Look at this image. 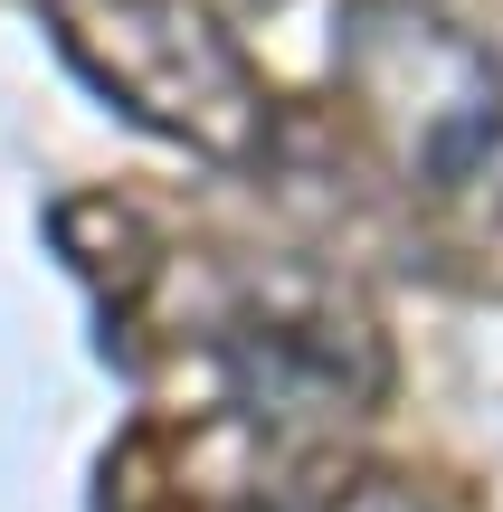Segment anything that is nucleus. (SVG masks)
<instances>
[{
  "mask_svg": "<svg viewBox=\"0 0 503 512\" xmlns=\"http://www.w3.org/2000/svg\"><path fill=\"white\" fill-rule=\"evenodd\" d=\"M333 86L361 143L447 228H503V57L428 0H342Z\"/></svg>",
  "mask_w": 503,
  "mask_h": 512,
  "instance_id": "f257e3e1",
  "label": "nucleus"
},
{
  "mask_svg": "<svg viewBox=\"0 0 503 512\" xmlns=\"http://www.w3.org/2000/svg\"><path fill=\"white\" fill-rule=\"evenodd\" d=\"M38 19H48L57 57L143 133L228 171L266 162L276 95L209 0H38Z\"/></svg>",
  "mask_w": 503,
  "mask_h": 512,
  "instance_id": "f03ea898",
  "label": "nucleus"
},
{
  "mask_svg": "<svg viewBox=\"0 0 503 512\" xmlns=\"http://www.w3.org/2000/svg\"><path fill=\"white\" fill-rule=\"evenodd\" d=\"M209 351L228 370V408L266 446L333 437V427L371 418L390 389L371 304L314 266H238L209 304Z\"/></svg>",
  "mask_w": 503,
  "mask_h": 512,
  "instance_id": "7ed1b4c3",
  "label": "nucleus"
},
{
  "mask_svg": "<svg viewBox=\"0 0 503 512\" xmlns=\"http://www.w3.org/2000/svg\"><path fill=\"white\" fill-rule=\"evenodd\" d=\"M304 512H428V503H418L399 475H342V484H323Z\"/></svg>",
  "mask_w": 503,
  "mask_h": 512,
  "instance_id": "20e7f679",
  "label": "nucleus"
}]
</instances>
